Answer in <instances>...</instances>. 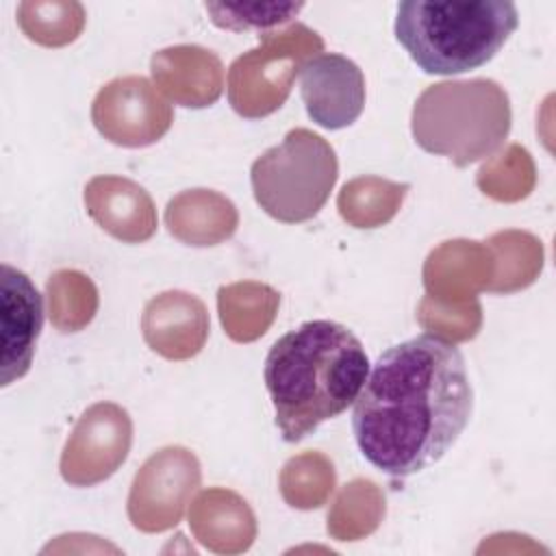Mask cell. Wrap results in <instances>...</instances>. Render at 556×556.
Listing matches in <instances>:
<instances>
[{
	"label": "cell",
	"instance_id": "15",
	"mask_svg": "<svg viewBox=\"0 0 556 556\" xmlns=\"http://www.w3.org/2000/svg\"><path fill=\"white\" fill-rule=\"evenodd\" d=\"M167 228L189 245H215L237 228V211L230 200L215 191H185L167 204Z\"/></svg>",
	"mask_w": 556,
	"mask_h": 556
},
{
	"label": "cell",
	"instance_id": "5",
	"mask_svg": "<svg viewBox=\"0 0 556 556\" xmlns=\"http://www.w3.org/2000/svg\"><path fill=\"white\" fill-rule=\"evenodd\" d=\"M339 176L334 148L308 128H293L282 143L265 150L250 169L258 206L282 224L313 219Z\"/></svg>",
	"mask_w": 556,
	"mask_h": 556
},
{
	"label": "cell",
	"instance_id": "1",
	"mask_svg": "<svg viewBox=\"0 0 556 556\" xmlns=\"http://www.w3.org/2000/svg\"><path fill=\"white\" fill-rule=\"evenodd\" d=\"M473 413L463 352L424 332L387 348L354 402L352 432L363 458L393 478L434 465Z\"/></svg>",
	"mask_w": 556,
	"mask_h": 556
},
{
	"label": "cell",
	"instance_id": "2",
	"mask_svg": "<svg viewBox=\"0 0 556 556\" xmlns=\"http://www.w3.org/2000/svg\"><path fill=\"white\" fill-rule=\"evenodd\" d=\"M369 369L361 339L343 324L313 319L282 334L269 348L263 369L282 439L298 443L345 413Z\"/></svg>",
	"mask_w": 556,
	"mask_h": 556
},
{
	"label": "cell",
	"instance_id": "7",
	"mask_svg": "<svg viewBox=\"0 0 556 556\" xmlns=\"http://www.w3.org/2000/svg\"><path fill=\"white\" fill-rule=\"evenodd\" d=\"M198 484L200 463L189 450L165 447L152 454L137 471L128 497L135 528L161 532L176 526Z\"/></svg>",
	"mask_w": 556,
	"mask_h": 556
},
{
	"label": "cell",
	"instance_id": "4",
	"mask_svg": "<svg viewBox=\"0 0 556 556\" xmlns=\"http://www.w3.org/2000/svg\"><path fill=\"white\" fill-rule=\"evenodd\" d=\"M410 128L426 152L465 167L504 143L510 130V102L491 78L437 83L417 98Z\"/></svg>",
	"mask_w": 556,
	"mask_h": 556
},
{
	"label": "cell",
	"instance_id": "19",
	"mask_svg": "<svg viewBox=\"0 0 556 556\" xmlns=\"http://www.w3.org/2000/svg\"><path fill=\"white\" fill-rule=\"evenodd\" d=\"M406 191H408V185H397V182L380 180L374 176L356 178L341 189L339 213H341V217H345L348 213H352L354 208H358L367 202L371 206L369 208L371 228H376L378 224H384L395 215Z\"/></svg>",
	"mask_w": 556,
	"mask_h": 556
},
{
	"label": "cell",
	"instance_id": "10",
	"mask_svg": "<svg viewBox=\"0 0 556 556\" xmlns=\"http://www.w3.org/2000/svg\"><path fill=\"white\" fill-rule=\"evenodd\" d=\"M300 96L317 126L339 130L354 124L365 109V76L343 54H313L300 65Z\"/></svg>",
	"mask_w": 556,
	"mask_h": 556
},
{
	"label": "cell",
	"instance_id": "12",
	"mask_svg": "<svg viewBox=\"0 0 556 556\" xmlns=\"http://www.w3.org/2000/svg\"><path fill=\"white\" fill-rule=\"evenodd\" d=\"M141 328L154 352L172 361H185L204 348L208 313L195 295L167 291L146 304Z\"/></svg>",
	"mask_w": 556,
	"mask_h": 556
},
{
	"label": "cell",
	"instance_id": "14",
	"mask_svg": "<svg viewBox=\"0 0 556 556\" xmlns=\"http://www.w3.org/2000/svg\"><path fill=\"white\" fill-rule=\"evenodd\" d=\"M156 85L182 106L213 104L224 85L219 59L200 46H174L152 54L150 61Z\"/></svg>",
	"mask_w": 556,
	"mask_h": 556
},
{
	"label": "cell",
	"instance_id": "9",
	"mask_svg": "<svg viewBox=\"0 0 556 556\" xmlns=\"http://www.w3.org/2000/svg\"><path fill=\"white\" fill-rule=\"evenodd\" d=\"M132 441L128 413L111 402L93 404L83 413L65 443L61 476L74 486H91L109 478L126 458Z\"/></svg>",
	"mask_w": 556,
	"mask_h": 556
},
{
	"label": "cell",
	"instance_id": "18",
	"mask_svg": "<svg viewBox=\"0 0 556 556\" xmlns=\"http://www.w3.org/2000/svg\"><path fill=\"white\" fill-rule=\"evenodd\" d=\"M211 22L226 30H258L261 37L289 24L304 2H204Z\"/></svg>",
	"mask_w": 556,
	"mask_h": 556
},
{
	"label": "cell",
	"instance_id": "8",
	"mask_svg": "<svg viewBox=\"0 0 556 556\" xmlns=\"http://www.w3.org/2000/svg\"><path fill=\"white\" fill-rule=\"evenodd\" d=\"M172 106L143 76H124L104 85L91 106V119L111 143L141 148L159 141L172 126Z\"/></svg>",
	"mask_w": 556,
	"mask_h": 556
},
{
	"label": "cell",
	"instance_id": "13",
	"mask_svg": "<svg viewBox=\"0 0 556 556\" xmlns=\"http://www.w3.org/2000/svg\"><path fill=\"white\" fill-rule=\"evenodd\" d=\"M85 206L93 222L126 243L154 235L156 211L143 187L119 176H96L85 187Z\"/></svg>",
	"mask_w": 556,
	"mask_h": 556
},
{
	"label": "cell",
	"instance_id": "17",
	"mask_svg": "<svg viewBox=\"0 0 556 556\" xmlns=\"http://www.w3.org/2000/svg\"><path fill=\"white\" fill-rule=\"evenodd\" d=\"M17 22L24 35L41 46L59 48L72 43L85 26L80 2L26 0L17 7Z\"/></svg>",
	"mask_w": 556,
	"mask_h": 556
},
{
	"label": "cell",
	"instance_id": "16",
	"mask_svg": "<svg viewBox=\"0 0 556 556\" xmlns=\"http://www.w3.org/2000/svg\"><path fill=\"white\" fill-rule=\"evenodd\" d=\"M278 293L258 282H237L219 289V317L235 341H252L271 324L278 308Z\"/></svg>",
	"mask_w": 556,
	"mask_h": 556
},
{
	"label": "cell",
	"instance_id": "3",
	"mask_svg": "<svg viewBox=\"0 0 556 556\" xmlns=\"http://www.w3.org/2000/svg\"><path fill=\"white\" fill-rule=\"evenodd\" d=\"M519 26L508 0L397 4L395 39L426 74L452 76L486 65Z\"/></svg>",
	"mask_w": 556,
	"mask_h": 556
},
{
	"label": "cell",
	"instance_id": "11",
	"mask_svg": "<svg viewBox=\"0 0 556 556\" xmlns=\"http://www.w3.org/2000/svg\"><path fill=\"white\" fill-rule=\"evenodd\" d=\"M0 387H9L28 374L43 326V302L37 287L9 263L0 265Z\"/></svg>",
	"mask_w": 556,
	"mask_h": 556
},
{
	"label": "cell",
	"instance_id": "6",
	"mask_svg": "<svg viewBox=\"0 0 556 556\" xmlns=\"http://www.w3.org/2000/svg\"><path fill=\"white\" fill-rule=\"evenodd\" d=\"M321 37L304 24L267 33L261 46L241 54L228 72V100L243 117H263L282 106L295 78V67L311 52H321Z\"/></svg>",
	"mask_w": 556,
	"mask_h": 556
}]
</instances>
